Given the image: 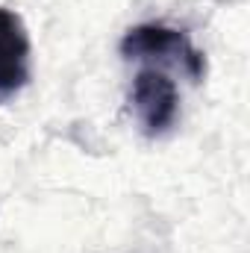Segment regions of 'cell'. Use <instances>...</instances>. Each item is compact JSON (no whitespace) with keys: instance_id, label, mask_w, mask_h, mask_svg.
<instances>
[{"instance_id":"6da1fadb","label":"cell","mask_w":250,"mask_h":253,"mask_svg":"<svg viewBox=\"0 0 250 253\" xmlns=\"http://www.w3.org/2000/svg\"><path fill=\"white\" fill-rule=\"evenodd\" d=\"M121 56L135 62H159L153 68H174L186 74L191 83H200L206 77V59L191 44L183 30L165 27V24H138L121 39Z\"/></svg>"},{"instance_id":"7a4b0ae2","label":"cell","mask_w":250,"mask_h":253,"mask_svg":"<svg viewBox=\"0 0 250 253\" xmlns=\"http://www.w3.org/2000/svg\"><path fill=\"white\" fill-rule=\"evenodd\" d=\"M129 112L147 138H162L180 118V88L162 68H141L129 85Z\"/></svg>"},{"instance_id":"3957f363","label":"cell","mask_w":250,"mask_h":253,"mask_svg":"<svg viewBox=\"0 0 250 253\" xmlns=\"http://www.w3.org/2000/svg\"><path fill=\"white\" fill-rule=\"evenodd\" d=\"M30 33L18 12L0 6V100L18 94L30 83Z\"/></svg>"}]
</instances>
